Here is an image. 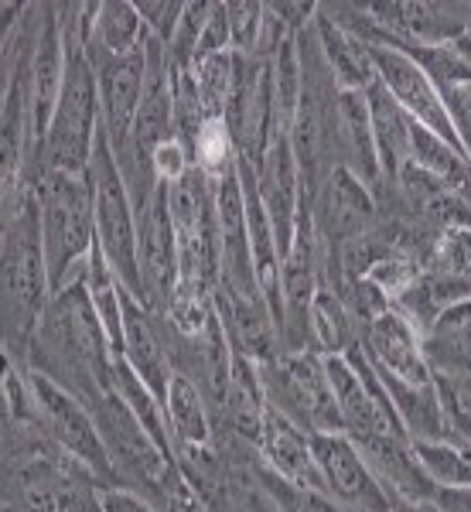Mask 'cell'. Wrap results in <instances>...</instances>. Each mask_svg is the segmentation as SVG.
I'll list each match as a JSON object with an SVG mask.
<instances>
[{
  "mask_svg": "<svg viewBox=\"0 0 471 512\" xmlns=\"http://www.w3.org/2000/svg\"><path fill=\"white\" fill-rule=\"evenodd\" d=\"M99 512H157L154 502H147L144 495L123 485H103L99 489Z\"/></svg>",
  "mask_w": 471,
  "mask_h": 512,
  "instance_id": "obj_34",
  "label": "cell"
},
{
  "mask_svg": "<svg viewBox=\"0 0 471 512\" xmlns=\"http://www.w3.org/2000/svg\"><path fill=\"white\" fill-rule=\"evenodd\" d=\"M437 403L444 417V441L465 448L471 441V376H434Z\"/></svg>",
  "mask_w": 471,
  "mask_h": 512,
  "instance_id": "obj_28",
  "label": "cell"
},
{
  "mask_svg": "<svg viewBox=\"0 0 471 512\" xmlns=\"http://www.w3.org/2000/svg\"><path fill=\"white\" fill-rule=\"evenodd\" d=\"M359 321L342 301L335 287L321 284L318 297L311 304V352L318 355H345L359 345Z\"/></svg>",
  "mask_w": 471,
  "mask_h": 512,
  "instance_id": "obj_25",
  "label": "cell"
},
{
  "mask_svg": "<svg viewBox=\"0 0 471 512\" xmlns=\"http://www.w3.org/2000/svg\"><path fill=\"white\" fill-rule=\"evenodd\" d=\"M314 458H318L325 495L342 512H390L393 499L379 485L369 461L355 448L349 434H314Z\"/></svg>",
  "mask_w": 471,
  "mask_h": 512,
  "instance_id": "obj_10",
  "label": "cell"
},
{
  "mask_svg": "<svg viewBox=\"0 0 471 512\" xmlns=\"http://www.w3.org/2000/svg\"><path fill=\"white\" fill-rule=\"evenodd\" d=\"M137 14L144 18V28L151 31L154 38L171 45L181 14H185V4H181V0H144V4H137Z\"/></svg>",
  "mask_w": 471,
  "mask_h": 512,
  "instance_id": "obj_33",
  "label": "cell"
},
{
  "mask_svg": "<svg viewBox=\"0 0 471 512\" xmlns=\"http://www.w3.org/2000/svg\"><path fill=\"white\" fill-rule=\"evenodd\" d=\"M267 414H270V407H267V393H263V383H260V369H256V362L236 355L233 376H229L226 400H222L216 424L226 427L229 434H236L239 441H246L250 448H256L263 434V424H267Z\"/></svg>",
  "mask_w": 471,
  "mask_h": 512,
  "instance_id": "obj_19",
  "label": "cell"
},
{
  "mask_svg": "<svg viewBox=\"0 0 471 512\" xmlns=\"http://www.w3.org/2000/svg\"><path fill=\"white\" fill-rule=\"evenodd\" d=\"M359 349L369 359L383 383L400 386H427L434 383L431 366L424 359V345H420V332L396 311H383L369 325H362Z\"/></svg>",
  "mask_w": 471,
  "mask_h": 512,
  "instance_id": "obj_12",
  "label": "cell"
},
{
  "mask_svg": "<svg viewBox=\"0 0 471 512\" xmlns=\"http://www.w3.org/2000/svg\"><path fill=\"white\" fill-rule=\"evenodd\" d=\"M260 383L267 407L287 417L304 434H342V417L328 383L325 355L318 352H280L260 362Z\"/></svg>",
  "mask_w": 471,
  "mask_h": 512,
  "instance_id": "obj_5",
  "label": "cell"
},
{
  "mask_svg": "<svg viewBox=\"0 0 471 512\" xmlns=\"http://www.w3.org/2000/svg\"><path fill=\"white\" fill-rule=\"evenodd\" d=\"M434 86H437V93H441L444 110H448L451 130H454V137H458V147L471 161V69L454 72V76H448V79H437Z\"/></svg>",
  "mask_w": 471,
  "mask_h": 512,
  "instance_id": "obj_31",
  "label": "cell"
},
{
  "mask_svg": "<svg viewBox=\"0 0 471 512\" xmlns=\"http://www.w3.org/2000/svg\"><path fill=\"white\" fill-rule=\"evenodd\" d=\"M332 164L352 171V175L369 188H376L379 178H383V171H379L376 134H373V113H369L366 93L338 89L335 127H332Z\"/></svg>",
  "mask_w": 471,
  "mask_h": 512,
  "instance_id": "obj_16",
  "label": "cell"
},
{
  "mask_svg": "<svg viewBox=\"0 0 471 512\" xmlns=\"http://www.w3.org/2000/svg\"><path fill=\"white\" fill-rule=\"evenodd\" d=\"M147 28L137 14V4L130 0H99L93 4V21H89L86 52L89 59H123L144 48Z\"/></svg>",
  "mask_w": 471,
  "mask_h": 512,
  "instance_id": "obj_22",
  "label": "cell"
},
{
  "mask_svg": "<svg viewBox=\"0 0 471 512\" xmlns=\"http://www.w3.org/2000/svg\"><path fill=\"white\" fill-rule=\"evenodd\" d=\"M390 512H441L434 499H420V502H393Z\"/></svg>",
  "mask_w": 471,
  "mask_h": 512,
  "instance_id": "obj_36",
  "label": "cell"
},
{
  "mask_svg": "<svg viewBox=\"0 0 471 512\" xmlns=\"http://www.w3.org/2000/svg\"><path fill=\"white\" fill-rule=\"evenodd\" d=\"M311 198V216L325 253H335L342 243L369 233L379 222V205L369 185H362L352 171L335 168L321 178Z\"/></svg>",
  "mask_w": 471,
  "mask_h": 512,
  "instance_id": "obj_9",
  "label": "cell"
},
{
  "mask_svg": "<svg viewBox=\"0 0 471 512\" xmlns=\"http://www.w3.org/2000/svg\"><path fill=\"white\" fill-rule=\"evenodd\" d=\"M420 345L431 376H471V301L444 308L420 335Z\"/></svg>",
  "mask_w": 471,
  "mask_h": 512,
  "instance_id": "obj_20",
  "label": "cell"
},
{
  "mask_svg": "<svg viewBox=\"0 0 471 512\" xmlns=\"http://www.w3.org/2000/svg\"><path fill=\"white\" fill-rule=\"evenodd\" d=\"M113 359L117 352L89 301L86 280L55 291L28 342L24 366L79 396L93 410L113 393Z\"/></svg>",
  "mask_w": 471,
  "mask_h": 512,
  "instance_id": "obj_1",
  "label": "cell"
},
{
  "mask_svg": "<svg viewBox=\"0 0 471 512\" xmlns=\"http://www.w3.org/2000/svg\"><path fill=\"white\" fill-rule=\"evenodd\" d=\"M434 502L441 512H471V489H437Z\"/></svg>",
  "mask_w": 471,
  "mask_h": 512,
  "instance_id": "obj_35",
  "label": "cell"
},
{
  "mask_svg": "<svg viewBox=\"0 0 471 512\" xmlns=\"http://www.w3.org/2000/svg\"><path fill=\"white\" fill-rule=\"evenodd\" d=\"M236 76H239V52H219L192 65V79L198 86L205 120H226L229 103H233Z\"/></svg>",
  "mask_w": 471,
  "mask_h": 512,
  "instance_id": "obj_27",
  "label": "cell"
},
{
  "mask_svg": "<svg viewBox=\"0 0 471 512\" xmlns=\"http://www.w3.org/2000/svg\"><path fill=\"white\" fill-rule=\"evenodd\" d=\"M355 448L362 451V458L369 461L373 475L393 502H420L437 495V485L431 482L427 468L420 465L417 444L407 434H379L359 441Z\"/></svg>",
  "mask_w": 471,
  "mask_h": 512,
  "instance_id": "obj_17",
  "label": "cell"
},
{
  "mask_svg": "<svg viewBox=\"0 0 471 512\" xmlns=\"http://www.w3.org/2000/svg\"><path fill=\"white\" fill-rule=\"evenodd\" d=\"M256 478H260L263 492H267V499L274 502L277 512H342L325 492L287 482V478L274 475L270 468H263L260 461H256Z\"/></svg>",
  "mask_w": 471,
  "mask_h": 512,
  "instance_id": "obj_29",
  "label": "cell"
},
{
  "mask_svg": "<svg viewBox=\"0 0 471 512\" xmlns=\"http://www.w3.org/2000/svg\"><path fill=\"white\" fill-rule=\"evenodd\" d=\"M52 301L45 246L35 192L0 216V345L4 355L24 362L28 342Z\"/></svg>",
  "mask_w": 471,
  "mask_h": 512,
  "instance_id": "obj_2",
  "label": "cell"
},
{
  "mask_svg": "<svg viewBox=\"0 0 471 512\" xmlns=\"http://www.w3.org/2000/svg\"><path fill=\"white\" fill-rule=\"evenodd\" d=\"M86 291H89V301H93L99 321H103L106 335H110L113 342V352L123 355V291L120 277L113 274V267L106 263L103 250H99V243L93 246V256H89V267H86Z\"/></svg>",
  "mask_w": 471,
  "mask_h": 512,
  "instance_id": "obj_26",
  "label": "cell"
},
{
  "mask_svg": "<svg viewBox=\"0 0 471 512\" xmlns=\"http://www.w3.org/2000/svg\"><path fill=\"white\" fill-rule=\"evenodd\" d=\"M314 35H318L321 55H325L338 89L366 93L369 86H376V69H373L369 45L362 38H355L352 31H345L342 24H335L328 14H321V4H318V18H314Z\"/></svg>",
  "mask_w": 471,
  "mask_h": 512,
  "instance_id": "obj_21",
  "label": "cell"
},
{
  "mask_svg": "<svg viewBox=\"0 0 471 512\" xmlns=\"http://www.w3.org/2000/svg\"><path fill=\"white\" fill-rule=\"evenodd\" d=\"M164 417H168L175 451L209 448L212 437H216V410L192 379L181 373L171 376L168 396H164Z\"/></svg>",
  "mask_w": 471,
  "mask_h": 512,
  "instance_id": "obj_23",
  "label": "cell"
},
{
  "mask_svg": "<svg viewBox=\"0 0 471 512\" xmlns=\"http://www.w3.org/2000/svg\"><path fill=\"white\" fill-rule=\"evenodd\" d=\"M366 99H369V113H373L379 171H383L379 181H393L413 158V130H417V123L393 103V96L379 82L366 89Z\"/></svg>",
  "mask_w": 471,
  "mask_h": 512,
  "instance_id": "obj_24",
  "label": "cell"
},
{
  "mask_svg": "<svg viewBox=\"0 0 471 512\" xmlns=\"http://www.w3.org/2000/svg\"><path fill=\"white\" fill-rule=\"evenodd\" d=\"M263 14L267 4H253V0H229V31H233V52L253 55L256 41L263 31Z\"/></svg>",
  "mask_w": 471,
  "mask_h": 512,
  "instance_id": "obj_32",
  "label": "cell"
},
{
  "mask_svg": "<svg viewBox=\"0 0 471 512\" xmlns=\"http://www.w3.org/2000/svg\"><path fill=\"white\" fill-rule=\"evenodd\" d=\"M96 65V86H99V130L110 140L113 151H120L134 134V123L144 99V76H147V55L144 48L123 59H99Z\"/></svg>",
  "mask_w": 471,
  "mask_h": 512,
  "instance_id": "obj_13",
  "label": "cell"
},
{
  "mask_svg": "<svg viewBox=\"0 0 471 512\" xmlns=\"http://www.w3.org/2000/svg\"><path fill=\"white\" fill-rule=\"evenodd\" d=\"M212 301H216V315L222 321V328H226L229 345H233L236 355H243V359L260 366V362L284 352L277 318L260 291H236V287L216 284Z\"/></svg>",
  "mask_w": 471,
  "mask_h": 512,
  "instance_id": "obj_14",
  "label": "cell"
},
{
  "mask_svg": "<svg viewBox=\"0 0 471 512\" xmlns=\"http://www.w3.org/2000/svg\"><path fill=\"white\" fill-rule=\"evenodd\" d=\"M93 417L99 437H103L106 458H110L113 482L123 485V489L140 492L157 509L178 489L181 482L178 461L144 431V424L130 414L127 403L117 393L103 396L93 407Z\"/></svg>",
  "mask_w": 471,
  "mask_h": 512,
  "instance_id": "obj_4",
  "label": "cell"
},
{
  "mask_svg": "<svg viewBox=\"0 0 471 512\" xmlns=\"http://www.w3.org/2000/svg\"><path fill=\"white\" fill-rule=\"evenodd\" d=\"M256 458H260L263 468H270V472L287 478V482L325 492V478H321L318 458H314L311 434H304L301 427L291 424L287 417L274 414V410H270L267 424H263L260 444H256Z\"/></svg>",
  "mask_w": 471,
  "mask_h": 512,
  "instance_id": "obj_18",
  "label": "cell"
},
{
  "mask_svg": "<svg viewBox=\"0 0 471 512\" xmlns=\"http://www.w3.org/2000/svg\"><path fill=\"white\" fill-rule=\"evenodd\" d=\"M31 386H35L38 420H41V427H45V434L52 437L76 465L93 472L99 482L117 485L113 482V468H110V458H106L93 410H89L79 396H72L69 390H62V386H55L52 379H45L38 373H31Z\"/></svg>",
  "mask_w": 471,
  "mask_h": 512,
  "instance_id": "obj_7",
  "label": "cell"
},
{
  "mask_svg": "<svg viewBox=\"0 0 471 512\" xmlns=\"http://www.w3.org/2000/svg\"><path fill=\"white\" fill-rule=\"evenodd\" d=\"M212 7L216 0H188L185 4V14L178 21V31L168 45V59L175 69H192L195 65V55H198V41L205 35V24L212 18Z\"/></svg>",
  "mask_w": 471,
  "mask_h": 512,
  "instance_id": "obj_30",
  "label": "cell"
},
{
  "mask_svg": "<svg viewBox=\"0 0 471 512\" xmlns=\"http://www.w3.org/2000/svg\"><path fill=\"white\" fill-rule=\"evenodd\" d=\"M256 192L263 198L274 233L280 243V253L291 250V239L297 229V212H301V168H297V154L291 144V127L274 117V130H270L267 151H263L260 164H256Z\"/></svg>",
  "mask_w": 471,
  "mask_h": 512,
  "instance_id": "obj_11",
  "label": "cell"
},
{
  "mask_svg": "<svg viewBox=\"0 0 471 512\" xmlns=\"http://www.w3.org/2000/svg\"><path fill=\"white\" fill-rule=\"evenodd\" d=\"M468 454H471V441H468Z\"/></svg>",
  "mask_w": 471,
  "mask_h": 512,
  "instance_id": "obj_38",
  "label": "cell"
},
{
  "mask_svg": "<svg viewBox=\"0 0 471 512\" xmlns=\"http://www.w3.org/2000/svg\"><path fill=\"white\" fill-rule=\"evenodd\" d=\"M454 52H458L461 55V59H465L468 65H471V18H468V24H465V31H461V35H458V41H454Z\"/></svg>",
  "mask_w": 471,
  "mask_h": 512,
  "instance_id": "obj_37",
  "label": "cell"
},
{
  "mask_svg": "<svg viewBox=\"0 0 471 512\" xmlns=\"http://www.w3.org/2000/svg\"><path fill=\"white\" fill-rule=\"evenodd\" d=\"M123 359L144 379L147 390L164 403L171 376H175V362H171L168 342H164L161 315L140 304L134 294L123 297Z\"/></svg>",
  "mask_w": 471,
  "mask_h": 512,
  "instance_id": "obj_15",
  "label": "cell"
},
{
  "mask_svg": "<svg viewBox=\"0 0 471 512\" xmlns=\"http://www.w3.org/2000/svg\"><path fill=\"white\" fill-rule=\"evenodd\" d=\"M369 55H373L376 82L393 96V103L400 106L413 123H420V127L431 130L434 137L458 147L448 110H444L441 93H437L431 76H427L407 52H400L396 45H386V41H369Z\"/></svg>",
  "mask_w": 471,
  "mask_h": 512,
  "instance_id": "obj_8",
  "label": "cell"
},
{
  "mask_svg": "<svg viewBox=\"0 0 471 512\" xmlns=\"http://www.w3.org/2000/svg\"><path fill=\"white\" fill-rule=\"evenodd\" d=\"M89 181H93L96 195V243L103 250L106 263L113 274L120 277L123 291L134 294L144 304V280H140L137 263V212L134 198L127 192V181L120 175L117 154H113L110 140L99 130L93 161H89Z\"/></svg>",
  "mask_w": 471,
  "mask_h": 512,
  "instance_id": "obj_6",
  "label": "cell"
},
{
  "mask_svg": "<svg viewBox=\"0 0 471 512\" xmlns=\"http://www.w3.org/2000/svg\"><path fill=\"white\" fill-rule=\"evenodd\" d=\"M35 202L41 222L52 294L86 277L96 246V195L89 175L45 168L35 178Z\"/></svg>",
  "mask_w": 471,
  "mask_h": 512,
  "instance_id": "obj_3",
  "label": "cell"
}]
</instances>
